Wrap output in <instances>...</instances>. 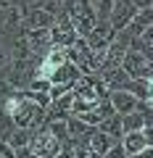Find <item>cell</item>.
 <instances>
[{
	"label": "cell",
	"mask_w": 153,
	"mask_h": 158,
	"mask_svg": "<svg viewBox=\"0 0 153 158\" xmlns=\"http://www.w3.org/2000/svg\"><path fill=\"white\" fill-rule=\"evenodd\" d=\"M113 142H116V137L106 135V132H103V129H98V127L92 129V137H90V148H92V150H98L100 156H103V153H106L108 148L113 145Z\"/></svg>",
	"instance_id": "obj_17"
},
{
	"label": "cell",
	"mask_w": 153,
	"mask_h": 158,
	"mask_svg": "<svg viewBox=\"0 0 153 158\" xmlns=\"http://www.w3.org/2000/svg\"><path fill=\"white\" fill-rule=\"evenodd\" d=\"M0 116H3V108H0Z\"/></svg>",
	"instance_id": "obj_28"
},
{
	"label": "cell",
	"mask_w": 153,
	"mask_h": 158,
	"mask_svg": "<svg viewBox=\"0 0 153 158\" xmlns=\"http://www.w3.org/2000/svg\"><path fill=\"white\" fill-rule=\"evenodd\" d=\"M37 6L40 8H45V11H50V13H61L63 11V0H40V3H37Z\"/></svg>",
	"instance_id": "obj_21"
},
{
	"label": "cell",
	"mask_w": 153,
	"mask_h": 158,
	"mask_svg": "<svg viewBox=\"0 0 153 158\" xmlns=\"http://www.w3.org/2000/svg\"><path fill=\"white\" fill-rule=\"evenodd\" d=\"M116 37V29L111 27V21H98L95 29L87 34V42H90L92 50H100V48H108Z\"/></svg>",
	"instance_id": "obj_8"
},
{
	"label": "cell",
	"mask_w": 153,
	"mask_h": 158,
	"mask_svg": "<svg viewBox=\"0 0 153 158\" xmlns=\"http://www.w3.org/2000/svg\"><path fill=\"white\" fill-rule=\"evenodd\" d=\"M142 127H145V113H142V108L121 116V129L124 132H140Z\"/></svg>",
	"instance_id": "obj_15"
},
{
	"label": "cell",
	"mask_w": 153,
	"mask_h": 158,
	"mask_svg": "<svg viewBox=\"0 0 153 158\" xmlns=\"http://www.w3.org/2000/svg\"><path fill=\"white\" fill-rule=\"evenodd\" d=\"M79 77H82L79 66H77L74 61H66V63H61V66L50 74V82L53 85H77Z\"/></svg>",
	"instance_id": "obj_11"
},
{
	"label": "cell",
	"mask_w": 153,
	"mask_h": 158,
	"mask_svg": "<svg viewBox=\"0 0 153 158\" xmlns=\"http://www.w3.org/2000/svg\"><path fill=\"white\" fill-rule=\"evenodd\" d=\"M151 24H153V6H148V8H140V11L135 13V19H132V21L127 24V29H124V32L130 34L132 40H135V37H140V34L145 32V29L151 27Z\"/></svg>",
	"instance_id": "obj_12"
},
{
	"label": "cell",
	"mask_w": 153,
	"mask_h": 158,
	"mask_svg": "<svg viewBox=\"0 0 153 158\" xmlns=\"http://www.w3.org/2000/svg\"><path fill=\"white\" fill-rule=\"evenodd\" d=\"M50 34H53V45H61V48H69L74 40L79 37L77 29H74V24H71V19H69L63 11L56 16V24L50 27Z\"/></svg>",
	"instance_id": "obj_3"
},
{
	"label": "cell",
	"mask_w": 153,
	"mask_h": 158,
	"mask_svg": "<svg viewBox=\"0 0 153 158\" xmlns=\"http://www.w3.org/2000/svg\"><path fill=\"white\" fill-rule=\"evenodd\" d=\"M3 111L13 116V124H16L19 129L37 132V129H42L45 121H48V111L40 106V103H34L29 95H24L21 90L13 92V95L8 98V103L3 106Z\"/></svg>",
	"instance_id": "obj_1"
},
{
	"label": "cell",
	"mask_w": 153,
	"mask_h": 158,
	"mask_svg": "<svg viewBox=\"0 0 153 158\" xmlns=\"http://www.w3.org/2000/svg\"><path fill=\"white\" fill-rule=\"evenodd\" d=\"M148 106H151V108H153V98H151V100H148Z\"/></svg>",
	"instance_id": "obj_27"
},
{
	"label": "cell",
	"mask_w": 153,
	"mask_h": 158,
	"mask_svg": "<svg viewBox=\"0 0 153 158\" xmlns=\"http://www.w3.org/2000/svg\"><path fill=\"white\" fill-rule=\"evenodd\" d=\"M29 145L34 148V153H37L40 158H56L63 142H61V140H56V137H53L50 132L42 127V129H37V132L32 135V142H29Z\"/></svg>",
	"instance_id": "obj_2"
},
{
	"label": "cell",
	"mask_w": 153,
	"mask_h": 158,
	"mask_svg": "<svg viewBox=\"0 0 153 158\" xmlns=\"http://www.w3.org/2000/svg\"><path fill=\"white\" fill-rule=\"evenodd\" d=\"M29 3H32V6H37V3H40V0H29Z\"/></svg>",
	"instance_id": "obj_26"
},
{
	"label": "cell",
	"mask_w": 153,
	"mask_h": 158,
	"mask_svg": "<svg viewBox=\"0 0 153 158\" xmlns=\"http://www.w3.org/2000/svg\"><path fill=\"white\" fill-rule=\"evenodd\" d=\"M56 24V13L45 11L40 6H27V13H24V29H50Z\"/></svg>",
	"instance_id": "obj_4"
},
{
	"label": "cell",
	"mask_w": 153,
	"mask_h": 158,
	"mask_svg": "<svg viewBox=\"0 0 153 158\" xmlns=\"http://www.w3.org/2000/svg\"><path fill=\"white\" fill-rule=\"evenodd\" d=\"M108 100H111L113 111L121 113V116H124V113H132V111H137V108H140V98H137L135 92H130V90H111Z\"/></svg>",
	"instance_id": "obj_6"
},
{
	"label": "cell",
	"mask_w": 153,
	"mask_h": 158,
	"mask_svg": "<svg viewBox=\"0 0 153 158\" xmlns=\"http://www.w3.org/2000/svg\"><path fill=\"white\" fill-rule=\"evenodd\" d=\"M11 11V3H8V0H0V21H3V19H6V13Z\"/></svg>",
	"instance_id": "obj_24"
},
{
	"label": "cell",
	"mask_w": 153,
	"mask_h": 158,
	"mask_svg": "<svg viewBox=\"0 0 153 158\" xmlns=\"http://www.w3.org/2000/svg\"><path fill=\"white\" fill-rule=\"evenodd\" d=\"M98 129H103L106 135L121 140V135H124V129H121V113H111V116H106L100 124H98Z\"/></svg>",
	"instance_id": "obj_14"
},
{
	"label": "cell",
	"mask_w": 153,
	"mask_h": 158,
	"mask_svg": "<svg viewBox=\"0 0 153 158\" xmlns=\"http://www.w3.org/2000/svg\"><path fill=\"white\" fill-rule=\"evenodd\" d=\"M127 158H153V148L148 145V148H142L140 153H135V156H127Z\"/></svg>",
	"instance_id": "obj_23"
},
{
	"label": "cell",
	"mask_w": 153,
	"mask_h": 158,
	"mask_svg": "<svg viewBox=\"0 0 153 158\" xmlns=\"http://www.w3.org/2000/svg\"><path fill=\"white\" fill-rule=\"evenodd\" d=\"M135 13H137V8H135V3L132 0H116V6H113V13H111V27L116 29V32H121V29H127V24L135 19Z\"/></svg>",
	"instance_id": "obj_7"
},
{
	"label": "cell",
	"mask_w": 153,
	"mask_h": 158,
	"mask_svg": "<svg viewBox=\"0 0 153 158\" xmlns=\"http://www.w3.org/2000/svg\"><path fill=\"white\" fill-rule=\"evenodd\" d=\"M103 77V82H106V87H108V92L111 90H127L130 87V82H132V77L124 71L121 66H113V69H103V71H98Z\"/></svg>",
	"instance_id": "obj_10"
},
{
	"label": "cell",
	"mask_w": 153,
	"mask_h": 158,
	"mask_svg": "<svg viewBox=\"0 0 153 158\" xmlns=\"http://www.w3.org/2000/svg\"><path fill=\"white\" fill-rule=\"evenodd\" d=\"M13 92H19V90H16V87L11 85V82H6V79L0 77V108H3V106L8 103V98H11Z\"/></svg>",
	"instance_id": "obj_19"
},
{
	"label": "cell",
	"mask_w": 153,
	"mask_h": 158,
	"mask_svg": "<svg viewBox=\"0 0 153 158\" xmlns=\"http://www.w3.org/2000/svg\"><path fill=\"white\" fill-rule=\"evenodd\" d=\"M121 145H124L127 156H135L142 148H148V140H145V135H142V129L140 132H124V135H121Z\"/></svg>",
	"instance_id": "obj_13"
},
{
	"label": "cell",
	"mask_w": 153,
	"mask_h": 158,
	"mask_svg": "<svg viewBox=\"0 0 153 158\" xmlns=\"http://www.w3.org/2000/svg\"><path fill=\"white\" fill-rule=\"evenodd\" d=\"M16 158H40V156L34 153L32 145H21V148H16Z\"/></svg>",
	"instance_id": "obj_22"
},
{
	"label": "cell",
	"mask_w": 153,
	"mask_h": 158,
	"mask_svg": "<svg viewBox=\"0 0 153 158\" xmlns=\"http://www.w3.org/2000/svg\"><path fill=\"white\" fill-rule=\"evenodd\" d=\"M32 135H34L32 129H19V127H16V132H13V135H11V140H8V142H11L13 148L29 145V142H32Z\"/></svg>",
	"instance_id": "obj_18"
},
{
	"label": "cell",
	"mask_w": 153,
	"mask_h": 158,
	"mask_svg": "<svg viewBox=\"0 0 153 158\" xmlns=\"http://www.w3.org/2000/svg\"><path fill=\"white\" fill-rule=\"evenodd\" d=\"M24 34H27L29 50H32L34 56H45V53L53 48V34H50V29H24Z\"/></svg>",
	"instance_id": "obj_5"
},
{
	"label": "cell",
	"mask_w": 153,
	"mask_h": 158,
	"mask_svg": "<svg viewBox=\"0 0 153 158\" xmlns=\"http://www.w3.org/2000/svg\"><path fill=\"white\" fill-rule=\"evenodd\" d=\"M145 66H148V58L142 56V50H137V48H130V50L124 53L121 69H124V71L130 74L132 79H137V77H145Z\"/></svg>",
	"instance_id": "obj_9"
},
{
	"label": "cell",
	"mask_w": 153,
	"mask_h": 158,
	"mask_svg": "<svg viewBox=\"0 0 153 158\" xmlns=\"http://www.w3.org/2000/svg\"><path fill=\"white\" fill-rule=\"evenodd\" d=\"M45 129L50 132L56 140L69 142V118H48V121H45Z\"/></svg>",
	"instance_id": "obj_16"
},
{
	"label": "cell",
	"mask_w": 153,
	"mask_h": 158,
	"mask_svg": "<svg viewBox=\"0 0 153 158\" xmlns=\"http://www.w3.org/2000/svg\"><path fill=\"white\" fill-rule=\"evenodd\" d=\"M8 3H11V6H27L29 0H8Z\"/></svg>",
	"instance_id": "obj_25"
},
{
	"label": "cell",
	"mask_w": 153,
	"mask_h": 158,
	"mask_svg": "<svg viewBox=\"0 0 153 158\" xmlns=\"http://www.w3.org/2000/svg\"><path fill=\"white\" fill-rule=\"evenodd\" d=\"M103 158H127V150H124V145H121V140L113 142V145L103 153Z\"/></svg>",
	"instance_id": "obj_20"
}]
</instances>
